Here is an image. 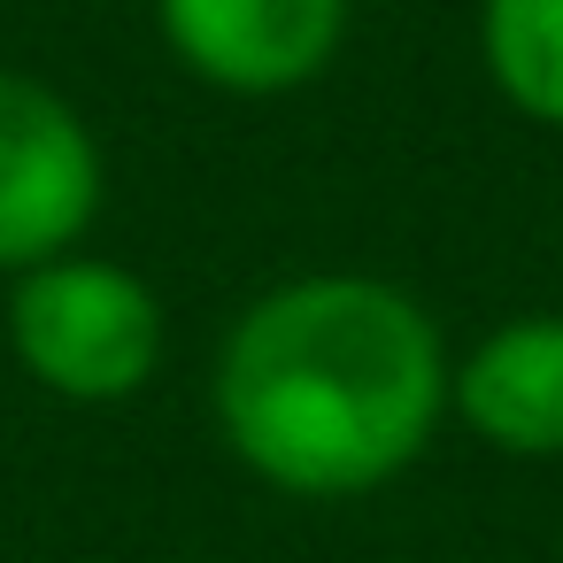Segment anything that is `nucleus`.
<instances>
[{"mask_svg":"<svg viewBox=\"0 0 563 563\" xmlns=\"http://www.w3.org/2000/svg\"><path fill=\"white\" fill-rule=\"evenodd\" d=\"M448 409L494 455L555 463L563 455V317L525 309L478 332L463 363L448 371Z\"/></svg>","mask_w":563,"mask_h":563,"instance_id":"5","label":"nucleus"},{"mask_svg":"<svg viewBox=\"0 0 563 563\" xmlns=\"http://www.w3.org/2000/svg\"><path fill=\"white\" fill-rule=\"evenodd\" d=\"M448 371V340L417 294L371 271H309L232 317L209 401L224 448L263 486L355 501L432 448Z\"/></svg>","mask_w":563,"mask_h":563,"instance_id":"1","label":"nucleus"},{"mask_svg":"<svg viewBox=\"0 0 563 563\" xmlns=\"http://www.w3.org/2000/svg\"><path fill=\"white\" fill-rule=\"evenodd\" d=\"M355 0H155L163 47L232 101L317 86L347 47Z\"/></svg>","mask_w":563,"mask_h":563,"instance_id":"4","label":"nucleus"},{"mask_svg":"<svg viewBox=\"0 0 563 563\" xmlns=\"http://www.w3.org/2000/svg\"><path fill=\"white\" fill-rule=\"evenodd\" d=\"M478 70L540 132H563V0H478Z\"/></svg>","mask_w":563,"mask_h":563,"instance_id":"6","label":"nucleus"},{"mask_svg":"<svg viewBox=\"0 0 563 563\" xmlns=\"http://www.w3.org/2000/svg\"><path fill=\"white\" fill-rule=\"evenodd\" d=\"M163 294L109 255L70 247L40 271H16L9 286V347L24 378L47 386L55 401H132L163 371Z\"/></svg>","mask_w":563,"mask_h":563,"instance_id":"2","label":"nucleus"},{"mask_svg":"<svg viewBox=\"0 0 563 563\" xmlns=\"http://www.w3.org/2000/svg\"><path fill=\"white\" fill-rule=\"evenodd\" d=\"M109 194L101 140L70 93L0 63V271H40L70 255Z\"/></svg>","mask_w":563,"mask_h":563,"instance_id":"3","label":"nucleus"}]
</instances>
